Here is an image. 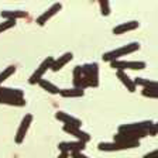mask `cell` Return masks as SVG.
I'll list each match as a JSON object with an SVG mask.
<instances>
[{"mask_svg": "<svg viewBox=\"0 0 158 158\" xmlns=\"http://www.w3.org/2000/svg\"><path fill=\"white\" fill-rule=\"evenodd\" d=\"M135 86H143V88L147 89H157L158 90V85L155 81H151V79H144V78H135L133 79Z\"/></svg>", "mask_w": 158, "mask_h": 158, "instance_id": "d6986e66", "label": "cell"}, {"mask_svg": "<svg viewBox=\"0 0 158 158\" xmlns=\"http://www.w3.org/2000/svg\"><path fill=\"white\" fill-rule=\"evenodd\" d=\"M141 95L145 96V98H148V99H157V98H158V90H157V89H147V88H143Z\"/></svg>", "mask_w": 158, "mask_h": 158, "instance_id": "cb8c5ba5", "label": "cell"}, {"mask_svg": "<svg viewBox=\"0 0 158 158\" xmlns=\"http://www.w3.org/2000/svg\"><path fill=\"white\" fill-rule=\"evenodd\" d=\"M73 88L82 89V90H85V88H88L86 81H85V75L82 72V66L81 65H76L73 68Z\"/></svg>", "mask_w": 158, "mask_h": 158, "instance_id": "7c38bea8", "label": "cell"}, {"mask_svg": "<svg viewBox=\"0 0 158 158\" xmlns=\"http://www.w3.org/2000/svg\"><path fill=\"white\" fill-rule=\"evenodd\" d=\"M157 155H158V151H157V150H152V151L147 152V154H145L143 158H157Z\"/></svg>", "mask_w": 158, "mask_h": 158, "instance_id": "4316f807", "label": "cell"}, {"mask_svg": "<svg viewBox=\"0 0 158 158\" xmlns=\"http://www.w3.org/2000/svg\"><path fill=\"white\" fill-rule=\"evenodd\" d=\"M0 105H9V106H16V107H21L26 106V100L24 98H0Z\"/></svg>", "mask_w": 158, "mask_h": 158, "instance_id": "ffe728a7", "label": "cell"}, {"mask_svg": "<svg viewBox=\"0 0 158 158\" xmlns=\"http://www.w3.org/2000/svg\"><path fill=\"white\" fill-rule=\"evenodd\" d=\"M31 123H33V116L31 114L24 116L23 120H21V123H20L19 130H17V133H16V138H14L17 144H21V143L24 141V138H26V134H27V131H28Z\"/></svg>", "mask_w": 158, "mask_h": 158, "instance_id": "ba28073f", "label": "cell"}, {"mask_svg": "<svg viewBox=\"0 0 158 158\" xmlns=\"http://www.w3.org/2000/svg\"><path fill=\"white\" fill-rule=\"evenodd\" d=\"M72 52H65L64 55H61V56H58L56 59H54V62H52V65H51V71L52 72H58V71H61V69L64 68V66L66 65V64L72 59Z\"/></svg>", "mask_w": 158, "mask_h": 158, "instance_id": "4fadbf2b", "label": "cell"}, {"mask_svg": "<svg viewBox=\"0 0 158 158\" xmlns=\"http://www.w3.org/2000/svg\"><path fill=\"white\" fill-rule=\"evenodd\" d=\"M99 6H100V13L102 16H109L112 9H110V3L107 0H99Z\"/></svg>", "mask_w": 158, "mask_h": 158, "instance_id": "603a6c76", "label": "cell"}, {"mask_svg": "<svg viewBox=\"0 0 158 158\" xmlns=\"http://www.w3.org/2000/svg\"><path fill=\"white\" fill-rule=\"evenodd\" d=\"M72 158H89V157H86L85 154H82V152H72V154H69Z\"/></svg>", "mask_w": 158, "mask_h": 158, "instance_id": "83f0119b", "label": "cell"}, {"mask_svg": "<svg viewBox=\"0 0 158 158\" xmlns=\"http://www.w3.org/2000/svg\"><path fill=\"white\" fill-rule=\"evenodd\" d=\"M0 98H24V92L20 89L14 88H6V86H0Z\"/></svg>", "mask_w": 158, "mask_h": 158, "instance_id": "2e32d148", "label": "cell"}, {"mask_svg": "<svg viewBox=\"0 0 158 158\" xmlns=\"http://www.w3.org/2000/svg\"><path fill=\"white\" fill-rule=\"evenodd\" d=\"M110 66L116 71H123L124 72L126 69H144L145 62L144 61H123V59H117V61H113L110 62Z\"/></svg>", "mask_w": 158, "mask_h": 158, "instance_id": "277c9868", "label": "cell"}, {"mask_svg": "<svg viewBox=\"0 0 158 158\" xmlns=\"http://www.w3.org/2000/svg\"><path fill=\"white\" fill-rule=\"evenodd\" d=\"M59 95L62 98H82L85 95V90L82 89H76V88H72V89H61L59 90Z\"/></svg>", "mask_w": 158, "mask_h": 158, "instance_id": "ac0fdd59", "label": "cell"}, {"mask_svg": "<svg viewBox=\"0 0 158 158\" xmlns=\"http://www.w3.org/2000/svg\"><path fill=\"white\" fill-rule=\"evenodd\" d=\"M38 85L41 86V88L44 89V90H47L48 93H51V95H58L59 93V90L61 89L58 88L56 85H54L52 82H49V81H47V79H41L38 82Z\"/></svg>", "mask_w": 158, "mask_h": 158, "instance_id": "44dd1931", "label": "cell"}, {"mask_svg": "<svg viewBox=\"0 0 158 158\" xmlns=\"http://www.w3.org/2000/svg\"><path fill=\"white\" fill-rule=\"evenodd\" d=\"M58 158H69V154L68 152H61V154L58 155Z\"/></svg>", "mask_w": 158, "mask_h": 158, "instance_id": "f1b7e54d", "label": "cell"}, {"mask_svg": "<svg viewBox=\"0 0 158 158\" xmlns=\"http://www.w3.org/2000/svg\"><path fill=\"white\" fill-rule=\"evenodd\" d=\"M55 118L59 120V122H62L65 126H71V127L81 128V126H82V120H81V118L73 117V116H71L69 113H65V112H56Z\"/></svg>", "mask_w": 158, "mask_h": 158, "instance_id": "9c48e42d", "label": "cell"}, {"mask_svg": "<svg viewBox=\"0 0 158 158\" xmlns=\"http://www.w3.org/2000/svg\"><path fill=\"white\" fill-rule=\"evenodd\" d=\"M14 72H16V66L14 65H10V66H7L6 69H3V71L0 72V86H2V83H3L6 79H9L10 76L13 75Z\"/></svg>", "mask_w": 158, "mask_h": 158, "instance_id": "7402d4cb", "label": "cell"}, {"mask_svg": "<svg viewBox=\"0 0 158 158\" xmlns=\"http://www.w3.org/2000/svg\"><path fill=\"white\" fill-rule=\"evenodd\" d=\"M138 48H140V44H138V43L126 44V45L120 47V48L112 49V51H109V52L103 54V61H107V62H113V61H117V59L122 58V56H126V55H128V54L135 52Z\"/></svg>", "mask_w": 158, "mask_h": 158, "instance_id": "6da1fadb", "label": "cell"}, {"mask_svg": "<svg viewBox=\"0 0 158 158\" xmlns=\"http://www.w3.org/2000/svg\"><path fill=\"white\" fill-rule=\"evenodd\" d=\"M14 26H16V20H4L3 23H0V34L6 31V30L13 28Z\"/></svg>", "mask_w": 158, "mask_h": 158, "instance_id": "d4e9b609", "label": "cell"}, {"mask_svg": "<svg viewBox=\"0 0 158 158\" xmlns=\"http://www.w3.org/2000/svg\"><path fill=\"white\" fill-rule=\"evenodd\" d=\"M52 62H54V58L52 56H47V59H44L43 62L40 64V66L34 71V73L31 76H30V79H28V82H30V85H35V83H38L41 79H43V76H44V73L48 71L49 68H51V65H52Z\"/></svg>", "mask_w": 158, "mask_h": 158, "instance_id": "3957f363", "label": "cell"}, {"mask_svg": "<svg viewBox=\"0 0 158 158\" xmlns=\"http://www.w3.org/2000/svg\"><path fill=\"white\" fill-rule=\"evenodd\" d=\"M140 143H134V144H120V143H99L98 148L99 151H107V152H112V151H124V150H130V148H134L138 147Z\"/></svg>", "mask_w": 158, "mask_h": 158, "instance_id": "8992f818", "label": "cell"}, {"mask_svg": "<svg viewBox=\"0 0 158 158\" xmlns=\"http://www.w3.org/2000/svg\"><path fill=\"white\" fill-rule=\"evenodd\" d=\"M147 133H148V135H151V137H154V135L157 134V124H155L154 122H151V124H150V127H148Z\"/></svg>", "mask_w": 158, "mask_h": 158, "instance_id": "484cf974", "label": "cell"}, {"mask_svg": "<svg viewBox=\"0 0 158 158\" xmlns=\"http://www.w3.org/2000/svg\"><path fill=\"white\" fill-rule=\"evenodd\" d=\"M0 16L6 20H17V19H23V17H27V13L23 11V10H3Z\"/></svg>", "mask_w": 158, "mask_h": 158, "instance_id": "e0dca14e", "label": "cell"}, {"mask_svg": "<svg viewBox=\"0 0 158 158\" xmlns=\"http://www.w3.org/2000/svg\"><path fill=\"white\" fill-rule=\"evenodd\" d=\"M138 28V21H127V23H122L118 24L117 27H114L113 28V34L114 35H120V34H124L127 33V31H133V30Z\"/></svg>", "mask_w": 158, "mask_h": 158, "instance_id": "5bb4252c", "label": "cell"}, {"mask_svg": "<svg viewBox=\"0 0 158 158\" xmlns=\"http://www.w3.org/2000/svg\"><path fill=\"white\" fill-rule=\"evenodd\" d=\"M61 9H62V4H61V3H54L52 6L49 7V9H47L45 11H44V13L38 17V19H37L35 23L38 24V26H44V24H47V21H48L49 19H52V17L55 16V14L58 13Z\"/></svg>", "mask_w": 158, "mask_h": 158, "instance_id": "30bf717a", "label": "cell"}, {"mask_svg": "<svg viewBox=\"0 0 158 158\" xmlns=\"http://www.w3.org/2000/svg\"><path fill=\"white\" fill-rule=\"evenodd\" d=\"M85 143L82 141H62L58 144V150L61 152H68V154H72V152H82L85 150Z\"/></svg>", "mask_w": 158, "mask_h": 158, "instance_id": "52a82bcc", "label": "cell"}, {"mask_svg": "<svg viewBox=\"0 0 158 158\" xmlns=\"http://www.w3.org/2000/svg\"><path fill=\"white\" fill-rule=\"evenodd\" d=\"M116 75H117L118 81H120V82L126 86V89H127L128 92L133 93V92H135V90H137V86L134 85L133 79H130V76H128L126 72H123V71H117V72H116Z\"/></svg>", "mask_w": 158, "mask_h": 158, "instance_id": "9a60e30c", "label": "cell"}, {"mask_svg": "<svg viewBox=\"0 0 158 158\" xmlns=\"http://www.w3.org/2000/svg\"><path fill=\"white\" fill-rule=\"evenodd\" d=\"M62 130L65 133H68V134L73 135L78 141H82V143H85V144L88 141H90V135H89L86 131H82L79 127H71V126H65V124H64Z\"/></svg>", "mask_w": 158, "mask_h": 158, "instance_id": "8fae6325", "label": "cell"}, {"mask_svg": "<svg viewBox=\"0 0 158 158\" xmlns=\"http://www.w3.org/2000/svg\"><path fill=\"white\" fill-rule=\"evenodd\" d=\"M151 122H137V123H128V124H120L117 133H141L147 131Z\"/></svg>", "mask_w": 158, "mask_h": 158, "instance_id": "5b68a950", "label": "cell"}, {"mask_svg": "<svg viewBox=\"0 0 158 158\" xmlns=\"http://www.w3.org/2000/svg\"><path fill=\"white\" fill-rule=\"evenodd\" d=\"M82 66V72L85 75L86 85L92 86V88H98L99 86V65L96 62L93 64H85Z\"/></svg>", "mask_w": 158, "mask_h": 158, "instance_id": "7a4b0ae2", "label": "cell"}]
</instances>
